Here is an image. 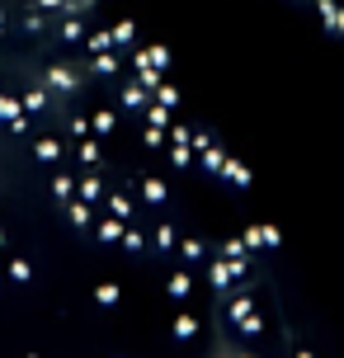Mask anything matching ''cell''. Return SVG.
<instances>
[{
	"mask_svg": "<svg viewBox=\"0 0 344 358\" xmlns=\"http://www.w3.org/2000/svg\"><path fill=\"white\" fill-rule=\"evenodd\" d=\"M311 5H316L321 15H330V19H340V24H344V0H311Z\"/></svg>",
	"mask_w": 344,
	"mask_h": 358,
	"instance_id": "6da1fadb",
	"label": "cell"
}]
</instances>
